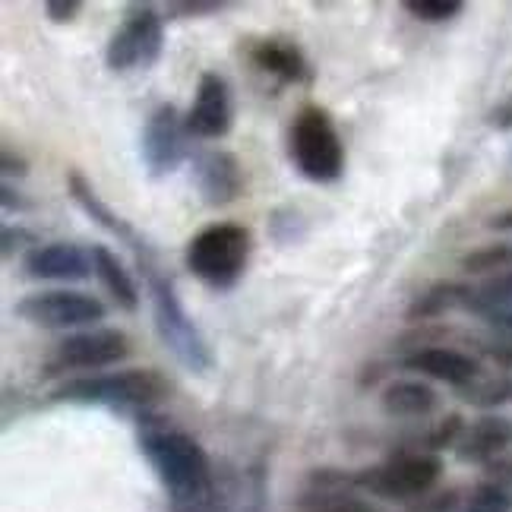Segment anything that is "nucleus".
<instances>
[{"instance_id": "obj_3", "label": "nucleus", "mask_w": 512, "mask_h": 512, "mask_svg": "<svg viewBox=\"0 0 512 512\" xmlns=\"http://www.w3.org/2000/svg\"><path fill=\"white\" fill-rule=\"evenodd\" d=\"M291 162L307 181L317 184H329L342 174L345 146L326 111L307 108L298 114V121L291 127Z\"/></svg>"}, {"instance_id": "obj_7", "label": "nucleus", "mask_w": 512, "mask_h": 512, "mask_svg": "<svg viewBox=\"0 0 512 512\" xmlns=\"http://www.w3.org/2000/svg\"><path fill=\"white\" fill-rule=\"evenodd\" d=\"M443 462L433 452H402L383 468H373L358 475V484L370 487L373 494L386 500H411L437 484Z\"/></svg>"}, {"instance_id": "obj_31", "label": "nucleus", "mask_w": 512, "mask_h": 512, "mask_svg": "<svg viewBox=\"0 0 512 512\" xmlns=\"http://www.w3.org/2000/svg\"><path fill=\"white\" fill-rule=\"evenodd\" d=\"M487 323H490V326H497V329L503 332V336H512V307H506V310H497V313H490Z\"/></svg>"}, {"instance_id": "obj_22", "label": "nucleus", "mask_w": 512, "mask_h": 512, "mask_svg": "<svg viewBox=\"0 0 512 512\" xmlns=\"http://www.w3.org/2000/svg\"><path fill=\"white\" fill-rule=\"evenodd\" d=\"M465 402L478 405V408H497L512 402V373H500V377H490V380H475L468 383L465 389Z\"/></svg>"}, {"instance_id": "obj_2", "label": "nucleus", "mask_w": 512, "mask_h": 512, "mask_svg": "<svg viewBox=\"0 0 512 512\" xmlns=\"http://www.w3.org/2000/svg\"><path fill=\"white\" fill-rule=\"evenodd\" d=\"M250 256V231L241 225H209L187 244V269L209 288H231Z\"/></svg>"}, {"instance_id": "obj_13", "label": "nucleus", "mask_w": 512, "mask_h": 512, "mask_svg": "<svg viewBox=\"0 0 512 512\" xmlns=\"http://www.w3.org/2000/svg\"><path fill=\"white\" fill-rule=\"evenodd\" d=\"M193 174H196V184H200L203 200L212 206H228L231 200H238L244 190V174H241L238 159L222 149L196 155Z\"/></svg>"}, {"instance_id": "obj_6", "label": "nucleus", "mask_w": 512, "mask_h": 512, "mask_svg": "<svg viewBox=\"0 0 512 512\" xmlns=\"http://www.w3.org/2000/svg\"><path fill=\"white\" fill-rule=\"evenodd\" d=\"M13 313L19 320L42 326V329H76V326H95L98 320H105L108 310L95 294L57 288V291L26 294V298L13 307Z\"/></svg>"}, {"instance_id": "obj_17", "label": "nucleus", "mask_w": 512, "mask_h": 512, "mask_svg": "<svg viewBox=\"0 0 512 512\" xmlns=\"http://www.w3.org/2000/svg\"><path fill=\"white\" fill-rule=\"evenodd\" d=\"M383 408H386V415H396V418H421L437 408V392H433L427 383L402 380V383L386 386Z\"/></svg>"}, {"instance_id": "obj_10", "label": "nucleus", "mask_w": 512, "mask_h": 512, "mask_svg": "<svg viewBox=\"0 0 512 512\" xmlns=\"http://www.w3.org/2000/svg\"><path fill=\"white\" fill-rule=\"evenodd\" d=\"M184 133H190L187 121H181V114H177L174 105H162L152 111L149 124L143 130V159L155 177L181 165V159L187 155Z\"/></svg>"}, {"instance_id": "obj_18", "label": "nucleus", "mask_w": 512, "mask_h": 512, "mask_svg": "<svg viewBox=\"0 0 512 512\" xmlns=\"http://www.w3.org/2000/svg\"><path fill=\"white\" fill-rule=\"evenodd\" d=\"M253 61L260 64L266 73H275L285 83H298L307 76V64H304L301 51L294 45H285V42H263L253 51Z\"/></svg>"}, {"instance_id": "obj_1", "label": "nucleus", "mask_w": 512, "mask_h": 512, "mask_svg": "<svg viewBox=\"0 0 512 512\" xmlns=\"http://www.w3.org/2000/svg\"><path fill=\"white\" fill-rule=\"evenodd\" d=\"M143 449L152 462V468L159 471L162 484L168 487V494L174 503L181 506H196L209 497L212 490V468L203 446L193 437L171 427H146L143 430Z\"/></svg>"}, {"instance_id": "obj_28", "label": "nucleus", "mask_w": 512, "mask_h": 512, "mask_svg": "<svg viewBox=\"0 0 512 512\" xmlns=\"http://www.w3.org/2000/svg\"><path fill=\"white\" fill-rule=\"evenodd\" d=\"M222 10V4H203V0H193V4H171L168 7V13H174V16H212V13H219Z\"/></svg>"}, {"instance_id": "obj_20", "label": "nucleus", "mask_w": 512, "mask_h": 512, "mask_svg": "<svg viewBox=\"0 0 512 512\" xmlns=\"http://www.w3.org/2000/svg\"><path fill=\"white\" fill-rule=\"evenodd\" d=\"M506 307H512V269L490 275L487 282L471 288L468 298H465V310L478 313V317H484V320L490 317V313L506 310Z\"/></svg>"}, {"instance_id": "obj_19", "label": "nucleus", "mask_w": 512, "mask_h": 512, "mask_svg": "<svg viewBox=\"0 0 512 512\" xmlns=\"http://www.w3.org/2000/svg\"><path fill=\"white\" fill-rule=\"evenodd\" d=\"M468 291H471V288H465V285H459V282H440V285H433L430 291H424L421 298L408 307V320H411V323L437 320V317H443V313L452 310V307H465Z\"/></svg>"}, {"instance_id": "obj_15", "label": "nucleus", "mask_w": 512, "mask_h": 512, "mask_svg": "<svg viewBox=\"0 0 512 512\" xmlns=\"http://www.w3.org/2000/svg\"><path fill=\"white\" fill-rule=\"evenodd\" d=\"M405 367L424 373V377H430V380L459 386V389H465L468 383L478 380V364L471 361L468 354L452 351V348H421L415 354H408Z\"/></svg>"}, {"instance_id": "obj_5", "label": "nucleus", "mask_w": 512, "mask_h": 512, "mask_svg": "<svg viewBox=\"0 0 512 512\" xmlns=\"http://www.w3.org/2000/svg\"><path fill=\"white\" fill-rule=\"evenodd\" d=\"M165 392L168 386L155 370H121V373H105V377L70 380L54 392V399L149 408L155 402H162Z\"/></svg>"}, {"instance_id": "obj_21", "label": "nucleus", "mask_w": 512, "mask_h": 512, "mask_svg": "<svg viewBox=\"0 0 512 512\" xmlns=\"http://www.w3.org/2000/svg\"><path fill=\"white\" fill-rule=\"evenodd\" d=\"M70 190H73V200L80 203L92 219L98 222V225H105L111 234H121V238H127V241H133V231L121 222V219H114V212L105 206V203H98V196H95V190L83 181L80 174H70Z\"/></svg>"}, {"instance_id": "obj_16", "label": "nucleus", "mask_w": 512, "mask_h": 512, "mask_svg": "<svg viewBox=\"0 0 512 512\" xmlns=\"http://www.w3.org/2000/svg\"><path fill=\"white\" fill-rule=\"evenodd\" d=\"M89 253H92L95 275L102 279V285L108 288V294L117 301V307H124V310L140 307V291H136V285L130 279V272L124 269V263L117 260V256L105 244H95Z\"/></svg>"}, {"instance_id": "obj_14", "label": "nucleus", "mask_w": 512, "mask_h": 512, "mask_svg": "<svg viewBox=\"0 0 512 512\" xmlns=\"http://www.w3.org/2000/svg\"><path fill=\"white\" fill-rule=\"evenodd\" d=\"M512 446V421L503 415H484L471 427H465L459 440L462 462H494L506 456Z\"/></svg>"}, {"instance_id": "obj_9", "label": "nucleus", "mask_w": 512, "mask_h": 512, "mask_svg": "<svg viewBox=\"0 0 512 512\" xmlns=\"http://www.w3.org/2000/svg\"><path fill=\"white\" fill-rule=\"evenodd\" d=\"M130 354V339L121 329H89L67 336L51 358V373L57 370H102L121 364Z\"/></svg>"}, {"instance_id": "obj_30", "label": "nucleus", "mask_w": 512, "mask_h": 512, "mask_svg": "<svg viewBox=\"0 0 512 512\" xmlns=\"http://www.w3.org/2000/svg\"><path fill=\"white\" fill-rule=\"evenodd\" d=\"M487 351L494 354V358H497L500 364L512 367V336H503L500 342H494V345H490Z\"/></svg>"}, {"instance_id": "obj_24", "label": "nucleus", "mask_w": 512, "mask_h": 512, "mask_svg": "<svg viewBox=\"0 0 512 512\" xmlns=\"http://www.w3.org/2000/svg\"><path fill=\"white\" fill-rule=\"evenodd\" d=\"M405 10L411 16L424 19V23H443V19H452L462 13L459 0H408Z\"/></svg>"}, {"instance_id": "obj_12", "label": "nucleus", "mask_w": 512, "mask_h": 512, "mask_svg": "<svg viewBox=\"0 0 512 512\" xmlns=\"http://www.w3.org/2000/svg\"><path fill=\"white\" fill-rule=\"evenodd\" d=\"M23 266L32 279H48V282H83L89 279V272H95L92 253H86L76 244H64V241L32 247L26 253Z\"/></svg>"}, {"instance_id": "obj_23", "label": "nucleus", "mask_w": 512, "mask_h": 512, "mask_svg": "<svg viewBox=\"0 0 512 512\" xmlns=\"http://www.w3.org/2000/svg\"><path fill=\"white\" fill-rule=\"evenodd\" d=\"M462 269L471 275H497L512 269V244L500 241V244H487L475 253H468L462 260Z\"/></svg>"}, {"instance_id": "obj_29", "label": "nucleus", "mask_w": 512, "mask_h": 512, "mask_svg": "<svg viewBox=\"0 0 512 512\" xmlns=\"http://www.w3.org/2000/svg\"><path fill=\"white\" fill-rule=\"evenodd\" d=\"M490 124H494L497 130H512V95L500 108H494V114H490Z\"/></svg>"}, {"instance_id": "obj_8", "label": "nucleus", "mask_w": 512, "mask_h": 512, "mask_svg": "<svg viewBox=\"0 0 512 512\" xmlns=\"http://www.w3.org/2000/svg\"><path fill=\"white\" fill-rule=\"evenodd\" d=\"M162 42H165V32H162V16L143 7V10H133L127 16V23L111 35L108 42V67L117 73H127V70H146L159 61L162 54Z\"/></svg>"}, {"instance_id": "obj_4", "label": "nucleus", "mask_w": 512, "mask_h": 512, "mask_svg": "<svg viewBox=\"0 0 512 512\" xmlns=\"http://www.w3.org/2000/svg\"><path fill=\"white\" fill-rule=\"evenodd\" d=\"M146 272H149V288H152V304H155V326H159V336H162L165 348H171L174 358L190 373H206L212 367V351H209L206 339L187 317L181 301H177L171 282H165L162 275H155L152 269H146Z\"/></svg>"}, {"instance_id": "obj_32", "label": "nucleus", "mask_w": 512, "mask_h": 512, "mask_svg": "<svg viewBox=\"0 0 512 512\" xmlns=\"http://www.w3.org/2000/svg\"><path fill=\"white\" fill-rule=\"evenodd\" d=\"M490 228H500V231H512V212L506 215H497L494 222H490Z\"/></svg>"}, {"instance_id": "obj_25", "label": "nucleus", "mask_w": 512, "mask_h": 512, "mask_svg": "<svg viewBox=\"0 0 512 512\" xmlns=\"http://www.w3.org/2000/svg\"><path fill=\"white\" fill-rule=\"evenodd\" d=\"M465 512H512V497L500 484H481L468 500Z\"/></svg>"}, {"instance_id": "obj_33", "label": "nucleus", "mask_w": 512, "mask_h": 512, "mask_svg": "<svg viewBox=\"0 0 512 512\" xmlns=\"http://www.w3.org/2000/svg\"><path fill=\"white\" fill-rule=\"evenodd\" d=\"M500 475L512 481V459H506V462H500Z\"/></svg>"}, {"instance_id": "obj_11", "label": "nucleus", "mask_w": 512, "mask_h": 512, "mask_svg": "<svg viewBox=\"0 0 512 512\" xmlns=\"http://www.w3.org/2000/svg\"><path fill=\"white\" fill-rule=\"evenodd\" d=\"M234 105L231 89L219 73H203L200 86H196V102L187 114V130L200 140H222L231 130Z\"/></svg>"}, {"instance_id": "obj_27", "label": "nucleus", "mask_w": 512, "mask_h": 512, "mask_svg": "<svg viewBox=\"0 0 512 512\" xmlns=\"http://www.w3.org/2000/svg\"><path fill=\"white\" fill-rule=\"evenodd\" d=\"M80 0H51V4H45V13L54 19V23H70V19H76V13H80Z\"/></svg>"}, {"instance_id": "obj_26", "label": "nucleus", "mask_w": 512, "mask_h": 512, "mask_svg": "<svg viewBox=\"0 0 512 512\" xmlns=\"http://www.w3.org/2000/svg\"><path fill=\"white\" fill-rule=\"evenodd\" d=\"M462 433H465V424H462V418H459V415H449V418H443V421L437 424V430H433L430 446H433V449H443V446H452V443L459 446Z\"/></svg>"}]
</instances>
